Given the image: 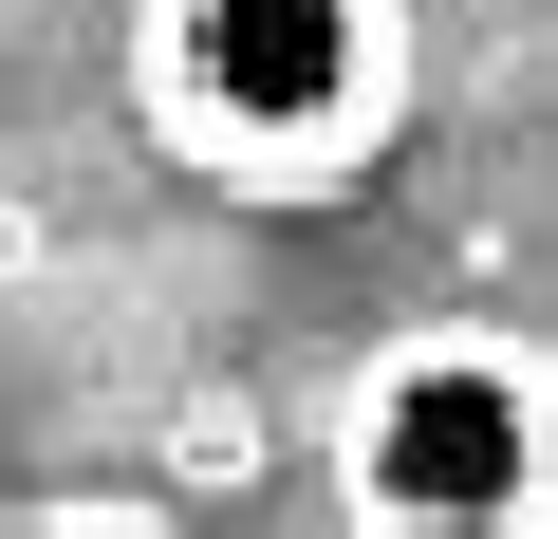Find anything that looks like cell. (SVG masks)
Listing matches in <instances>:
<instances>
[{
    "label": "cell",
    "mask_w": 558,
    "mask_h": 539,
    "mask_svg": "<svg viewBox=\"0 0 558 539\" xmlns=\"http://www.w3.org/2000/svg\"><path fill=\"white\" fill-rule=\"evenodd\" d=\"M149 75L205 149H336L391 112V0H168Z\"/></svg>",
    "instance_id": "cell-1"
},
{
    "label": "cell",
    "mask_w": 558,
    "mask_h": 539,
    "mask_svg": "<svg viewBox=\"0 0 558 539\" xmlns=\"http://www.w3.org/2000/svg\"><path fill=\"white\" fill-rule=\"evenodd\" d=\"M354 502L391 539H539V391L521 354H410L354 428Z\"/></svg>",
    "instance_id": "cell-2"
},
{
    "label": "cell",
    "mask_w": 558,
    "mask_h": 539,
    "mask_svg": "<svg viewBox=\"0 0 558 539\" xmlns=\"http://www.w3.org/2000/svg\"><path fill=\"white\" fill-rule=\"evenodd\" d=\"M75 539H94V520H75Z\"/></svg>",
    "instance_id": "cell-3"
}]
</instances>
